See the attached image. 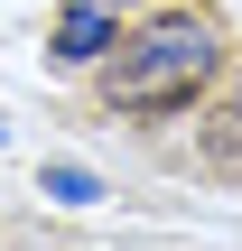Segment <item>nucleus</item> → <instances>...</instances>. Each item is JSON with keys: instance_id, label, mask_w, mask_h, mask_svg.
I'll return each mask as SVG.
<instances>
[{"instance_id": "nucleus-4", "label": "nucleus", "mask_w": 242, "mask_h": 251, "mask_svg": "<svg viewBox=\"0 0 242 251\" xmlns=\"http://www.w3.org/2000/svg\"><path fill=\"white\" fill-rule=\"evenodd\" d=\"M47 196H65V205H93V177H84V168H56V177H47Z\"/></svg>"}, {"instance_id": "nucleus-3", "label": "nucleus", "mask_w": 242, "mask_h": 251, "mask_svg": "<svg viewBox=\"0 0 242 251\" xmlns=\"http://www.w3.org/2000/svg\"><path fill=\"white\" fill-rule=\"evenodd\" d=\"M196 168H215V177H242V102L205 112V130H196Z\"/></svg>"}, {"instance_id": "nucleus-2", "label": "nucleus", "mask_w": 242, "mask_h": 251, "mask_svg": "<svg viewBox=\"0 0 242 251\" xmlns=\"http://www.w3.org/2000/svg\"><path fill=\"white\" fill-rule=\"evenodd\" d=\"M121 47V9H93V0H75L65 19H56V56L65 65H103Z\"/></svg>"}, {"instance_id": "nucleus-5", "label": "nucleus", "mask_w": 242, "mask_h": 251, "mask_svg": "<svg viewBox=\"0 0 242 251\" xmlns=\"http://www.w3.org/2000/svg\"><path fill=\"white\" fill-rule=\"evenodd\" d=\"M93 9H131V0H93Z\"/></svg>"}, {"instance_id": "nucleus-1", "label": "nucleus", "mask_w": 242, "mask_h": 251, "mask_svg": "<svg viewBox=\"0 0 242 251\" xmlns=\"http://www.w3.org/2000/svg\"><path fill=\"white\" fill-rule=\"evenodd\" d=\"M215 65H224L215 19L168 9V19H149L140 37H121V56H103V102H112V112H177V102H196V93L215 84Z\"/></svg>"}]
</instances>
